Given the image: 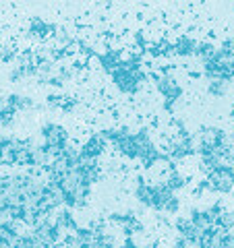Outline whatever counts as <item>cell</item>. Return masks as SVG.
Masks as SVG:
<instances>
[{
    "instance_id": "2",
    "label": "cell",
    "mask_w": 234,
    "mask_h": 248,
    "mask_svg": "<svg viewBox=\"0 0 234 248\" xmlns=\"http://www.w3.org/2000/svg\"><path fill=\"white\" fill-rule=\"evenodd\" d=\"M226 89H228V81H220V79H214V81H209L207 85V91L212 93L214 97H222Z\"/></svg>"
},
{
    "instance_id": "1",
    "label": "cell",
    "mask_w": 234,
    "mask_h": 248,
    "mask_svg": "<svg viewBox=\"0 0 234 248\" xmlns=\"http://www.w3.org/2000/svg\"><path fill=\"white\" fill-rule=\"evenodd\" d=\"M207 184L220 192H228L234 186V168L228 164L217 166L214 172L207 174Z\"/></svg>"
}]
</instances>
